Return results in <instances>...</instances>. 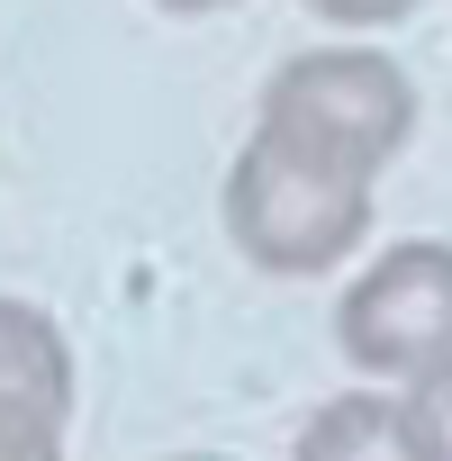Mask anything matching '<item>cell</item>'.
<instances>
[{"label":"cell","mask_w":452,"mask_h":461,"mask_svg":"<svg viewBox=\"0 0 452 461\" xmlns=\"http://www.w3.org/2000/svg\"><path fill=\"white\" fill-rule=\"evenodd\" d=\"M73 344L37 299H0V461H64Z\"/></svg>","instance_id":"277c9868"},{"label":"cell","mask_w":452,"mask_h":461,"mask_svg":"<svg viewBox=\"0 0 452 461\" xmlns=\"http://www.w3.org/2000/svg\"><path fill=\"white\" fill-rule=\"evenodd\" d=\"M172 461H226V452H172Z\"/></svg>","instance_id":"9c48e42d"},{"label":"cell","mask_w":452,"mask_h":461,"mask_svg":"<svg viewBox=\"0 0 452 461\" xmlns=\"http://www.w3.org/2000/svg\"><path fill=\"white\" fill-rule=\"evenodd\" d=\"M317 19H335V28H398V19H416L425 0H308Z\"/></svg>","instance_id":"52a82bcc"},{"label":"cell","mask_w":452,"mask_h":461,"mask_svg":"<svg viewBox=\"0 0 452 461\" xmlns=\"http://www.w3.org/2000/svg\"><path fill=\"white\" fill-rule=\"evenodd\" d=\"M362 226H371V181L317 172V163L281 154L272 136H245L236 172H226V236L254 272L317 281L362 245Z\"/></svg>","instance_id":"7a4b0ae2"},{"label":"cell","mask_w":452,"mask_h":461,"mask_svg":"<svg viewBox=\"0 0 452 461\" xmlns=\"http://www.w3.org/2000/svg\"><path fill=\"white\" fill-rule=\"evenodd\" d=\"M407 434H416V452L425 461H452V362L443 371H425V380H407Z\"/></svg>","instance_id":"8992f818"},{"label":"cell","mask_w":452,"mask_h":461,"mask_svg":"<svg viewBox=\"0 0 452 461\" xmlns=\"http://www.w3.org/2000/svg\"><path fill=\"white\" fill-rule=\"evenodd\" d=\"M290 461H425V452H416L398 398H380V389H344V398H326V407L299 425Z\"/></svg>","instance_id":"5b68a950"},{"label":"cell","mask_w":452,"mask_h":461,"mask_svg":"<svg viewBox=\"0 0 452 461\" xmlns=\"http://www.w3.org/2000/svg\"><path fill=\"white\" fill-rule=\"evenodd\" d=\"M335 344L371 380H425L452 362V245L416 236L389 245L344 299H335Z\"/></svg>","instance_id":"3957f363"},{"label":"cell","mask_w":452,"mask_h":461,"mask_svg":"<svg viewBox=\"0 0 452 461\" xmlns=\"http://www.w3.org/2000/svg\"><path fill=\"white\" fill-rule=\"evenodd\" d=\"M163 10H226V0H163Z\"/></svg>","instance_id":"ba28073f"},{"label":"cell","mask_w":452,"mask_h":461,"mask_svg":"<svg viewBox=\"0 0 452 461\" xmlns=\"http://www.w3.org/2000/svg\"><path fill=\"white\" fill-rule=\"evenodd\" d=\"M254 136H272L281 154H299V163H317V172L371 181V172H389V154L416 136V82H407V64L380 55V46H308V55H290V64L263 82Z\"/></svg>","instance_id":"6da1fadb"}]
</instances>
